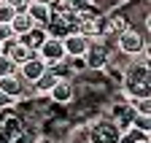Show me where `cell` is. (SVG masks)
<instances>
[{
  "mask_svg": "<svg viewBox=\"0 0 151 143\" xmlns=\"http://www.w3.org/2000/svg\"><path fill=\"white\" fill-rule=\"evenodd\" d=\"M146 49H148V32H143L138 24H129L116 35V51L124 57H138Z\"/></svg>",
  "mask_w": 151,
  "mask_h": 143,
  "instance_id": "cell-1",
  "label": "cell"
},
{
  "mask_svg": "<svg viewBox=\"0 0 151 143\" xmlns=\"http://www.w3.org/2000/svg\"><path fill=\"white\" fill-rule=\"evenodd\" d=\"M113 54V49L105 38H89V49H86V54H84V62H86V70H94V73H100V70L105 68V62L111 60Z\"/></svg>",
  "mask_w": 151,
  "mask_h": 143,
  "instance_id": "cell-2",
  "label": "cell"
},
{
  "mask_svg": "<svg viewBox=\"0 0 151 143\" xmlns=\"http://www.w3.org/2000/svg\"><path fill=\"white\" fill-rule=\"evenodd\" d=\"M86 130H89V140L92 143H119V127L116 121L108 119V116H100L94 121H86Z\"/></svg>",
  "mask_w": 151,
  "mask_h": 143,
  "instance_id": "cell-3",
  "label": "cell"
},
{
  "mask_svg": "<svg viewBox=\"0 0 151 143\" xmlns=\"http://www.w3.org/2000/svg\"><path fill=\"white\" fill-rule=\"evenodd\" d=\"M38 60H43L46 68H57L65 62V49H62V38H46L41 46H38Z\"/></svg>",
  "mask_w": 151,
  "mask_h": 143,
  "instance_id": "cell-4",
  "label": "cell"
},
{
  "mask_svg": "<svg viewBox=\"0 0 151 143\" xmlns=\"http://www.w3.org/2000/svg\"><path fill=\"white\" fill-rule=\"evenodd\" d=\"M54 105H73L76 103V84L70 78H57V84L49 89L46 95Z\"/></svg>",
  "mask_w": 151,
  "mask_h": 143,
  "instance_id": "cell-5",
  "label": "cell"
},
{
  "mask_svg": "<svg viewBox=\"0 0 151 143\" xmlns=\"http://www.w3.org/2000/svg\"><path fill=\"white\" fill-rule=\"evenodd\" d=\"M62 49H65V57H84L89 49V38L81 35L78 30H73L62 38Z\"/></svg>",
  "mask_w": 151,
  "mask_h": 143,
  "instance_id": "cell-6",
  "label": "cell"
},
{
  "mask_svg": "<svg viewBox=\"0 0 151 143\" xmlns=\"http://www.w3.org/2000/svg\"><path fill=\"white\" fill-rule=\"evenodd\" d=\"M46 70H49V68H46V62H43V60H38V54H35V57H30L27 62H22V65H19V70H16V73L22 76V81H24V84H32V81H38V78H41Z\"/></svg>",
  "mask_w": 151,
  "mask_h": 143,
  "instance_id": "cell-7",
  "label": "cell"
},
{
  "mask_svg": "<svg viewBox=\"0 0 151 143\" xmlns=\"http://www.w3.org/2000/svg\"><path fill=\"white\" fill-rule=\"evenodd\" d=\"M24 81H22V76L19 73H11V76H3L0 78V92H6L8 97H14L16 103L22 100V95H24Z\"/></svg>",
  "mask_w": 151,
  "mask_h": 143,
  "instance_id": "cell-8",
  "label": "cell"
},
{
  "mask_svg": "<svg viewBox=\"0 0 151 143\" xmlns=\"http://www.w3.org/2000/svg\"><path fill=\"white\" fill-rule=\"evenodd\" d=\"M24 11H27V16H30V19H32L38 27H46V24H49V19H51V8H49V6H43V3H35V0H30Z\"/></svg>",
  "mask_w": 151,
  "mask_h": 143,
  "instance_id": "cell-9",
  "label": "cell"
},
{
  "mask_svg": "<svg viewBox=\"0 0 151 143\" xmlns=\"http://www.w3.org/2000/svg\"><path fill=\"white\" fill-rule=\"evenodd\" d=\"M46 38H49L46 30H43V27H38V24H35L32 30H27L24 35H16V41H19V43H24V46H27V49H32V51H38V46H41Z\"/></svg>",
  "mask_w": 151,
  "mask_h": 143,
  "instance_id": "cell-10",
  "label": "cell"
},
{
  "mask_svg": "<svg viewBox=\"0 0 151 143\" xmlns=\"http://www.w3.org/2000/svg\"><path fill=\"white\" fill-rule=\"evenodd\" d=\"M57 78H62V76H57V70H46V73L38 78V81H32V89H35V95H41V97H46L49 95V89L57 84Z\"/></svg>",
  "mask_w": 151,
  "mask_h": 143,
  "instance_id": "cell-11",
  "label": "cell"
},
{
  "mask_svg": "<svg viewBox=\"0 0 151 143\" xmlns=\"http://www.w3.org/2000/svg\"><path fill=\"white\" fill-rule=\"evenodd\" d=\"M8 24H11V32H14V35H24L27 30L35 27V22L27 16V11H16V16H14Z\"/></svg>",
  "mask_w": 151,
  "mask_h": 143,
  "instance_id": "cell-12",
  "label": "cell"
},
{
  "mask_svg": "<svg viewBox=\"0 0 151 143\" xmlns=\"http://www.w3.org/2000/svg\"><path fill=\"white\" fill-rule=\"evenodd\" d=\"M129 108L135 116H151V97H132Z\"/></svg>",
  "mask_w": 151,
  "mask_h": 143,
  "instance_id": "cell-13",
  "label": "cell"
},
{
  "mask_svg": "<svg viewBox=\"0 0 151 143\" xmlns=\"http://www.w3.org/2000/svg\"><path fill=\"white\" fill-rule=\"evenodd\" d=\"M16 62L8 57V54H0V78H3V76H11V73H16Z\"/></svg>",
  "mask_w": 151,
  "mask_h": 143,
  "instance_id": "cell-14",
  "label": "cell"
},
{
  "mask_svg": "<svg viewBox=\"0 0 151 143\" xmlns=\"http://www.w3.org/2000/svg\"><path fill=\"white\" fill-rule=\"evenodd\" d=\"M14 16H16V8L8 3V0H0V22H3V24H8Z\"/></svg>",
  "mask_w": 151,
  "mask_h": 143,
  "instance_id": "cell-15",
  "label": "cell"
},
{
  "mask_svg": "<svg viewBox=\"0 0 151 143\" xmlns=\"http://www.w3.org/2000/svg\"><path fill=\"white\" fill-rule=\"evenodd\" d=\"M35 140V135H30V132H24V130H19V132H14L11 138H8V143H32Z\"/></svg>",
  "mask_w": 151,
  "mask_h": 143,
  "instance_id": "cell-16",
  "label": "cell"
},
{
  "mask_svg": "<svg viewBox=\"0 0 151 143\" xmlns=\"http://www.w3.org/2000/svg\"><path fill=\"white\" fill-rule=\"evenodd\" d=\"M132 127H135V130H140V132H151V119H148V116H135Z\"/></svg>",
  "mask_w": 151,
  "mask_h": 143,
  "instance_id": "cell-17",
  "label": "cell"
},
{
  "mask_svg": "<svg viewBox=\"0 0 151 143\" xmlns=\"http://www.w3.org/2000/svg\"><path fill=\"white\" fill-rule=\"evenodd\" d=\"M14 105H16L14 97H8L6 92H0V111H14Z\"/></svg>",
  "mask_w": 151,
  "mask_h": 143,
  "instance_id": "cell-18",
  "label": "cell"
},
{
  "mask_svg": "<svg viewBox=\"0 0 151 143\" xmlns=\"http://www.w3.org/2000/svg\"><path fill=\"white\" fill-rule=\"evenodd\" d=\"M8 38H14L11 24H3V22H0V43H3V41H8Z\"/></svg>",
  "mask_w": 151,
  "mask_h": 143,
  "instance_id": "cell-19",
  "label": "cell"
},
{
  "mask_svg": "<svg viewBox=\"0 0 151 143\" xmlns=\"http://www.w3.org/2000/svg\"><path fill=\"white\" fill-rule=\"evenodd\" d=\"M8 3H11V6H14L16 11H24V8H27V3H30V0H8Z\"/></svg>",
  "mask_w": 151,
  "mask_h": 143,
  "instance_id": "cell-20",
  "label": "cell"
},
{
  "mask_svg": "<svg viewBox=\"0 0 151 143\" xmlns=\"http://www.w3.org/2000/svg\"><path fill=\"white\" fill-rule=\"evenodd\" d=\"M35 3H43V6H51L54 0H35Z\"/></svg>",
  "mask_w": 151,
  "mask_h": 143,
  "instance_id": "cell-21",
  "label": "cell"
},
{
  "mask_svg": "<svg viewBox=\"0 0 151 143\" xmlns=\"http://www.w3.org/2000/svg\"><path fill=\"white\" fill-rule=\"evenodd\" d=\"M146 143H151V140H146Z\"/></svg>",
  "mask_w": 151,
  "mask_h": 143,
  "instance_id": "cell-22",
  "label": "cell"
},
{
  "mask_svg": "<svg viewBox=\"0 0 151 143\" xmlns=\"http://www.w3.org/2000/svg\"><path fill=\"white\" fill-rule=\"evenodd\" d=\"M0 54H3V51H0Z\"/></svg>",
  "mask_w": 151,
  "mask_h": 143,
  "instance_id": "cell-23",
  "label": "cell"
}]
</instances>
